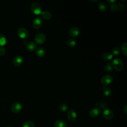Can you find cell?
Segmentation results:
<instances>
[{
  "label": "cell",
  "mask_w": 127,
  "mask_h": 127,
  "mask_svg": "<svg viewBox=\"0 0 127 127\" xmlns=\"http://www.w3.org/2000/svg\"><path fill=\"white\" fill-rule=\"evenodd\" d=\"M113 68L117 71H121L124 67V63L122 60L119 58L114 59L112 63Z\"/></svg>",
  "instance_id": "obj_1"
},
{
  "label": "cell",
  "mask_w": 127,
  "mask_h": 127,
  "mask_svg": "<svg viewBox=\"0 0 127 127\" xmlns=\"http://www.w3.org/2000/svg\"><path fill=\"white\" fill-rule=\"evenodd\" d=\"M101 112V109L98 107H95L94 108H92L89 111V114L91 117L92 118H95L98 116Z\"/></svg>",
  "instance_id": "obj_10"
},
{
  "label": "cell",
  "mask_w": 127,
  "mask_h": 127,
  "mask_svg": "<svg viewBox=\"0 0 127 127\" xmlns=\"http://www.w3.org/2000/svg\"><path fill=\"white\" fill-rule=\"evenodd\" d=\"M107 1H108V2H110V3H114V2L116 1V0H107Z\"/></svg>",
  "instance_id": "obj_30"
},
{
  "label": "cell",
  "mask_w": 127,
  "mask_h": 127,
  "mask_svg": "<svg viewBox=\"0 0 127 127\" xmlns=\"http://www.w3.org/2000/svg\"><path fill=\"white\" fill-rule=\"evenodd\" d=\"M46 37L45 35L42 33H39L35 35L34 37V40L35 43H37L38 45L43 44L46 41Z\"/></svg>",
  "instance_id": "obj_4"
},
{
  "label": "cell",
  "mask_w": 127,
  "mask_h": 127,
  "mask_svg": "<svg viewBox=\"0 0 127 127\" xmlns=\"http://www.w3.org/2000/svg\"><path fill=\"white\" fill-rule=\"evenodd\" d=\"M6 53V49L3 46L0 47V56H3Z\"/></svg>",
  "instance_id": "obj_28"
},
{
  "label": "cell",
  "mask_w": 127,
  "mask_h": 127,
  "mask_svg": "<svg viewBox=\"0 0 127 127\" xmlns=\"http://www.w3.org/2000/svg\"><path fill=\"white\" fill-rule=\"evenodd\" d=\"M110 9L112 11H115L118 9L117 4L115 3V2L113 3H111L110 6Z\"/></svg>",
  "instance_id": "obj_27"
},
{
  "label": "cell",
  "mask_w": 127,
  "mask_h": 127,
  "mask_svg": "<svg viewBox=\"0 0 127 127\" xmlns=\"http://www.w3.org/2000/svg\"><path fill=\"white\" fill-rule=\"evenodd\" d=\"M41 15L42 18L45 20H50L52 16L51 13L48 10H44L42 11Z\"/></svg>",
  "instance_id": "obj_16"
},
{
  "label": "cell",
  "mask_w": 127,
  "mask_h": 127,
  "mask_svg": "<svg viewBox=\"0 0 127 127\" xmlns=\"http://www.w3.org/2000/svg\"><path fill=\"white\" fill-rule=\"evenodd\" d=\"M12 127L11 126H7V127Z\"/></svg>",
  "instance_id": "obj_32"
},
{
  "label": "cell",
  "mask_w": 127,
  "mask_h": 127,
  "mask_svg": "<svg viewBox=\"0 0 127 127\" xmlns=\"http://www.w3.org/2000/svg\"><path fill=\"white\" fill-rule=\"evenodd\" d=\"M12 62L13 64L15 66H20L23 62V58L20 55H17L13 59Z\"/></svg>",
  "instance_id": "obj_12"
},
{
  "label": "cell",
  "mask_w": 127,
  "mask_h": 127,
  "mask_svg": "<svg viewBox=\"0 0 127 127\" xmlns=\"http://www.w3.org/2000/svg\"><path fill=\"white\" fill-rule=\"evenodd\" d=\"M45 50L43 47H40L36 49V54L39 57H43L45 55Z\"/></svg>",
  "instance_id": "obj_14"
},
{
  "label": "cell",
  "mask_w": 127,
  "mask_h": 127,
  "mask_svg": "<svg viewBox=\"0 0 127 127\" xmlns=\"http://www.w3.org/2000/svg\"><path fill=\"white\" fill-rule=\"evenodd\" d=\"M7 42V39L5 36L1 34H0V46H3L6 44Z\"/></svg>",
  "instance_id": "obj_20"
},
{
  "label": "cell",
  "mask_w": 127,
  "mask_h": 127,
  "mask_svg": "<svg viewBox=\"0 0 127 127\" xmlns=\"http://www.w3.org/2000/svg\"><path fill=\"white\" fill-rule=\"evenodd\" d=\"M26 49L29 52H32L36 50V44L35 42L33 41H30L28 42L26 46Z\"/></svg>",
  "instance_id": "obj_13"
},
{
  "label": "cell",
  "mask_w": 127,
  "mask_h": 127,
  "mask_svg": "<svg viewBox=\"0 0 127 127\" xmlns=\"http://www.w3.org/2000/svg\"><path fill=\"white\" fill-rule=\"evenodd\" d=\"M31 12L35 15H39L42 12V7L40 4L37 2H33L30 6Z\"/></svg>",
  "instance_id": "obj_2"
},
{
  "label": "cell",
  "mask_w": 127,
  "mask_h": 127,
  "mask_svg": "<svg viewBox=\"0 0 127 127\" xmlns=\"http://www.w3.org/2000/svg\"><path fill=\"white\" fill-rule=\"evenodd\" d=\"M67 117L70 121L73 122L76 120L77 118V114L74 110H69L67 112Z\"/></svg>",
  "instance_id": "obj_11"
},
{
  "label": "cell",
  "mask_w": 127,
  "mask_h": 127,
  "mask_svg": "<svg viewBox=\"0 0 127 127\" xmlns=\"http://www.w3.org/2000/svg\"><path fill=\"white\" fill-rule=\"evenodd\" d=\"M67 45L70 48L73 47L76 45V41L74 39L70 38L67 41Z\"/></svg>",
  "instance_id": "obj_24"
},
{
  "label": "cell",
  "mask_w": 127,
  "mask_h": 127,
  "mask_svg": "<svg viewBox=\"0 0 127 127\" xmlns=\"http://www.w3.org/2000/svg\"><path fill=\"white\" fill-rule=\"evenodd\" d=\"M23 105L20 102H15L13 103V104L11 106V109L13 113H18L21 111V110L22 109Z\"/></svg>",
  "instance_id": "obj_6"
},
{
  "label": "cell",
  "mask_w": 127,
  "mask_h": 127,
  "mask_svg": "<svg viewBox=\"0 0 127 127\" xmlns=\"http://www.w3.org/2000/svg\"><path fill=\"white\" fill-rule=\"evenodd\" d=\"M43 22V21L42 18L40 16H37L34 19L33 21L32 26L34 29H39L42 27Z\"/></svg>",
  "instance_id": "obj_5"
},
{
  "label": "cell",
  "mask_w": 127,
  "mask_h": 127,
  "mask_svg": "<svg viewBox=\"0 0 127 127\" xmlns=\"http://www.w3.org/2000/svg\"><path fill=\"white\" fill-rule=\"evenodd\" d=\"M102 116L107 120H111L114 117V113L112 110L110 109H106L103 111Z\"/></svg>",
  "instance_id": "obj_9"
},
{
  "label": "cell",
  "mask_w": 127,
  "mask_h": 127,
  "mask_svg": "<svg viewBox=\"0 0 127 127\" xmlns=\"http://www.w3.org/2000/svg\"><path fill=\"white\" fill-rule=\"evenodd\" d=\"M22 127H35V125L31 121H25L23 123Z\"/></svg>",
  "instance_id": "obj_23"
},
{
  "label": "cell",
  "mask_w": 127,
  "mask_h": 127,
  "mask_svg": "<svg viewBox=\"0 0 127 127\" xmlns=\"http://www.w3.org/2000/svg\"><path fill=\"white\" fill-rule=\"evenodd\" d=\"M102 90L104 95L106 97H109L112 94V90L108 86H103Z\"/></svg>",
  "instance_id": "obj_15"
},
{
  "label": "cell",
  "mask_w": 127,
  "mask_h": 127,
  "mask_svg": "<svg viewBox=\"0 0 127 127\" xmlns=\"http://www.w3.org/2000/svg\"><path fill=\"white\" fill-rule=\"evenodd\" d=\"M127 42H125L123 43L121 46V50L123 54V55L125 56H127Z\"/></svg>",
  "instance_id": "obj_21"
},
{
  "label": "cell",
  "mask_w": 127,
  "mask_h": 127,
  "mask_svg": "<svg viewBox=\"0 0 127 127\" xmlns=\"http://www.w3.org/2000/svg\"><path fill=\"white\" fill-rule=\"evenodd\" d=\"M68 106L65 103H62L60 105V110L63 112H65L68 110Z\"/></svg>",
  "instance_id": "obj_25"
},
{
  "label": "cell",
  "mask_w": 127,
  "mask_h": 127,
  "mask_svg": "<svg viewBox=\"0 0 127 127\" xmlns=\"http://www.w3.org/2000/svg\"><path fill=\"white\" fill-rule=\"evenodd\" d=\"M113 80V77L110 74H106L102 76L101 79V82L103 86H107L110 85Z\"/></svg>",
  "instance_id": "obj_3"
},
{
  "label": "cell",
  "mask_w": 127,
  "mask_h": 127,
  "mask_svg": "<svg viewBox=\"0 0 127 127\" xmlns=\"http://www.w3.org/2000/svg\"><path fill=\"white\" fill-rule=\"evenodd\" d=\"M68 33L71 37L75 38L79 35L80 33V30L77 27L73 26L69 29Z\"/></svg>",
  "instance_id": "obj_8"
},
{
  "label": "cell",
  "mask_w": 127,
  "mask_h": 127,
  "mask_svg": "<svg viewBox=\"0 0 127 127\" xmlns=\"http://www.w3.org/2000/svg\"><path fill=\"white\" fill-rule=\"evenodd\" d=\"M17 34L19 37L25 39L28 37V32L27 30L24 27H20L17 30Z\"/></svg>",
  "instance_id": "obj_7"
},
{
  "label": "cell",
  "mask_w": 127,
  "mask_h": 127,
  "mask_svg": "<svg viewBox=\"0 0 127 127\" xmlns=\"http://www.w3.org/2000/svg\"><path fill=\"white\" fill-rule=\"evenodd\" d=\"M113 67L112 63H108L106 64L105 66V70L106 72H112L113 71Z\"/></svg>",
  "instance_id": "obj_22"
},
{
  "label": "cell",
  "mask_w": 127,
  "mask_h": 127,
  "mask_svg": "<svg viewBox=\"0 0 127 127\" xmlns=\"http://www.w3.org/2000/svg\"><path fill=\"white\" fill-rule=\"evenodd\" d=\"M113 55L109 52H105L102 55V59L104 61H110L113 59Z\"/></svg>",
  "instance_id": "obj_18"
},
{
  "label": "cell",
  "mask_w": 127,
  "mask_h": 127,
  "mask_svg": "<svg viewBox=\"0 0 127 127\" xmlns=\"http://www.w3.org/2000/svg\"><path fill=\"white\" fill-rule=\"evenodd\" d=\"M120 52H121V49L118 47H116L113 49L112 54L113 56H118L119 54H120Z\"/></svg>",
  "instance_id": "obj_26"
},
{
  "label": "cell",
  "mask_w": 127,
  "mask_h": 127,
  "mask_svg": "<svg viewBox=\"0 0 127 127\" xmlns=\"http://www.w3.org/2000/svg\"><path fill=\"white\" fill-rule=\"evenodd\" d=\"M98 8L102 12H105L107 9V4L102 1H99L98 3Z\"/></svg>",
  "instance_id": "obj_19"
},
{
  "label": "cell",
  "mask_w": 127,
  "mask_h": 127,
  "mask_svg": "<svg viewBox=\"0 0 127 127\" xmlns=\"http://www.w3.org/2000/svg\"><path fill=\"white\" fill-rule=\"evenodd\" d=\"M117 5H118V8H119L120 10H123V9H124L125 7L124 3H122L121 2L118 3Z\"/></svg>",
  "instance_id": "obj_29"
},
{
  "label": "cell",
  "mask_w": 127,
  "mask_h": 127,
  "mask_svg": "<svg viewBox=\"0 0 127 127\" xmlns=\"http://www.w3.org/2000/svg\"><path fill=\"white\" fill-rule=\"evenodd\" d=\"M55 127H66V122L63 120H58L54 123Z\"/></svg>",
  "instance_id": "obj_17"
},
{
  "label": "cell",
  "mask_w": 127,
  "mask_h": 127,
  "mask_svg": "<svg viewBox=\"0 0 127 127\" xmlns=\"http://www.w3.org/2000/svg\"><path fill=\"white\" fill-rule=\"evenodd\" d=\"M127 105H125V107H124V112H125V114H127Z\"/></svg>",
  "instance_id": "obj_31"
}]
</instances>
